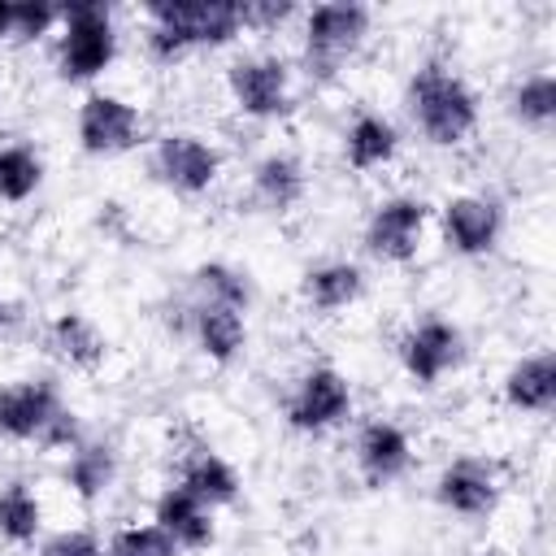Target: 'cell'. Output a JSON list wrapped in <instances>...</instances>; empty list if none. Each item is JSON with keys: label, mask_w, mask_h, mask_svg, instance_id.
Returning a JSON list of instances; mask_svg holds the SVG:
<instances>
[{"label": "cell", "mask_w": 556, "mask_h": 556, "mask_svg": "<svg viewBox=\"0 0 556 556\" xmlns=\"http://www.w3.org/2000/svg\"><path fill=\"white\" fill-rule=\"evenodd\" d=\"M65 395L52 378H13L0 387V439L43 443L48 426L65 413Z\"/></svg>", "instance_id": "12"}, {"label": "cell", "mask_w": 556, "mask_h": 556, "mask_svg": "<svg viewBox=\"0 0 556 556\" xmlns=\"http://www.w3.org/2000/svg\"><path fill=\"white\" fill-rule=\"evenodd\" d=\"M148 52L156 61H178L195 48H226L243 35L239 0H156L143 9Z\"/></svg>", "instance_id": "2"}, {"label": "cell", "mask_w": 556, "mask_h": 556, "mask_svg": "<svg viewBox=\"0 0 556 556\" xmlns=\"http://www.w3.org/2000/svg\"><path fill=\"white\" fill-rule=\"evenodd\" d=\"M61 26V4H48V0H13V39L30 43V39H43Z\"/></svg>", "instance_id": "29"}, {"label": "cell", "mask_w": 556, "mask_h": 556, "mask_svg": "<svg viewBox=\"0 0 556 556\" xmlns=\"http://www.w3.org/2000/svg\"><path fill=\"white\" fill-rule=\"evenodd\" d=\"M0 326H4V304H0Z\"/></svg>", "instance_id": "33"}, {"label": "cell", "mask_w": 556, "mask_h": 556, "mask_svg": "<svg viewBox=\"0 0 556 556\" xmlns=\"http://www.w3.org/2000/svg\"><path fill=\"white\" fill-rule=\"evenodd\" d=\"M465 361V330L439 313L413 321L400 334V365L417 387H439Z\"/></svg>", "instance_id": "9"}, {"label": "cell", "mask_w": 556, "mask_h": 556, "mask_svg": "<svg viewBox=\"0 0 556 556\" xmlns=\"http://www.w3.org/2000/svg\"><path fill=\"white\" fill-rule=\"evenodd\" d=\"M400 152V130L391 117L374 113V109H361L348 130H343V161L356 169V174H369V169H382L391 165Z\"/></svg>", "instance_id": "22"}, {"label": "cell", "mask_w": 556, "mask_h": 556, "mask_svg": "<svg viewBox=\"0 0 556 556\" xmlns=\"http://www.w3.org/2000/svg\"><path fill=\"white\" fill-rule=\"evenodd\" d=\"M104 556H178V547L152 521H143V526L113 530L109 543H104Z\"/></svg>", "instance_id": "28"}, {"label": "cell", "mask_w": 556, "mask_h": 556, "mask_svg": "<svg viewBox=\"0 0 556 556\" xmlns=\"http://www.w3.org/2000/svg\"><path fill=\"white\" fill-rule=\"evenodd\" d=\"M426 226H430V204L421 195H387L369 208L365 217V252L374 261H387V265H408L417 252H421V239H426Z\"/></svg>", "instance_id": "7"}, {"label": "cell", "mask_w": 556, "mask_h": 556, "mask_svg": "<svg viewBox=\"0 0 556 556\" xmlns=\"http://www.w3.org/2000/svg\"><path fill=\"white\" fill-rule=\"evenodd\" d=\"M352 460H356V473L369 486H391L413 465V439L400 421L369 417V421H361V430L352 439Z\"/></svg>", "instance_id": "14"}, {"label": "cell", "mask_w": 556, "mask_h": 556, "mask_svg": "<svg viewBox=\"0 0 556 556\" xmlns=\"http://www.w3.org/2000/svg\"><path fill=\"white\" fill-rule=\"evenodd\" d=\"M182 491H191L195 500H204L208 508H230L243 491L239 482V469L208 443H195L191 452L178 456V478H174Z\"/></svg>", "instance_id": "18"}, {"label": "cell", "mask_w": 556, "mask_h": 556, "mask_svg": "<svg viewBox=\"0 0 556 556\" xmlns=\"http://www.w3.org/2000/svg\"><path fill=\"white\" fill-rule=\"evenodd\" d=\"M300 295L313 313L334 317L365 295V269L356 261H321L300 278Z\"/></svg>", "instance_id": "20"}, {"label": "cell", "mask_w": 556, "mask_h": 556, "mask_svg": "<svg viewBox=\"0 0 556 556\" xmlns=\"http://www.w3.org/2000/svg\"><path fill=\"white\" fill-rule=\"evenodd\" d=\"M217 508H208L204 500H195L191 491H182L178 482H169L156 504H152V526L178 547V552H204L217 539Z\"/></svg>", "instance_id": "15"}, {"label": "cell", "mask_w": 556, "mask_h": 556, "mask_svg": "<svg viewBox=\"0 0 556 556\" xmlns=\"http://www.w3.org/2000/svg\"><path fill=\"white\" fill-rule=\"evenodd\" d=\"M39 556H104V543H100L96 530L70 526V530H56V534L39 539Z\"/></svg>", "instance_id": "30"}, {"label": "cell", "mask_w": 556, "mask_h": 556, "mask_svg": "<svg viewBox=\"0 0 556 556\" xmlns=\"http://www.w3.org/2000/svg\"><path fill=\"white\" fill-rule=\"evenodd\" d=\"M226 91H230V104L252 122H278L295 109L291 65L274 52H248V56L230 61Z\"/></svg>", "instance_id": "5"}, {"label": "cell", "mask_w": 556, "mask_h": 556, "mask_svg": "<svg viewBox=\"0 0 556 556\" xmlns=\"http://www.w3.org/2000/svg\"><path fill=\"white\" fill-rule=\"evenodd\" d=\"M508 113H513L517 126H526V130H534V135L552 130V122H556V74H552V70L526 74V78L508 91Z\"/></svg>", "instance_id": "26"}, {"label": "cell", "mask_w": 556, "mask_h": 556, "mask_svg": "<svg viewBox=\"0 0 556 556\" xmlns=\"http://www.w3.org/2000/svg\"><path fill=\"white\" fill-rule=\"evenodd\" d=\"M152 178L174 195H204L222 178V152L195 130H169L152 143Z\"/></svg>", "instance_id": "8"}, {"label": "cell", "mask_w": 556, "mask_h": 556, "mask_svg": "<svg viewBox=\"0 0 556 556\" xmlns=\"http://www.w3.org/2000/svg\"><path fill=\"white\" fill-rule=\"evenodd\" d=\"M500 395L513 413H530V417L552 413V404H556V352L539 348V352L513 361L504 382H500Z\"/></svg>", "instance_id": "19"}, {"label": "cell", "mask_w": 556, "mask_h": 556, "mask_svg": "<svg viewBox=\"0 0 556 556\" xmlns=\"http://www.w3.org/2000/svg\"><path fill=\"white\" fill-rule=\"evenodd\" d=\"M187 339L213 365H235L248 348V313L222 304H187Z\"/></svg>", "instance_id": "16"}, {"label": "cell", "mask_w": 556, "mask_h": 556, "mask_svg": "<svg viewBox=\"0 0 556 556\" xmlns=\"http://www.w3.org/2000/svg\"><path fill=\"white\" fill-rule=\"evenodd\" d=\"M43 182V156L30 143H0V200L26 204Z\"/></svg>", "instance_id": "27"}, {"label": "cell", "mask_w": 556, "mask_h": 556, "mask_svg": "<svg viewBox=\"0 0 556 556\" xmlns=\"http://www.w3.org/2000/svg\"><path fill=\"white\" fill-rule=\"evenodd\" d=\"M187 304H222V308H239L248 313L252 304V282L239 265L230 261H200L187 274Z\"/></svg>", "instance_id": "23"}, {"label": "cell", "mask_w": 556, "mask_h": 556, "mask_svg": "<svg viewBox=\"0 0 556 556\" xmlns=\"http://www.w3.org/2000/svg\"><path fill=\"white\" fill-rule=\"evenodd\" d=\"M417 135L434 148H456L478 130V91L447 61H421L404 91Z\"/></svg>", "instance_id": "1"}, {"label": "cell", "mask_w": 556, "mask_h": 556, "mask_svg": "<svg viewBox=\"0 0 556 556\" xmlns=\"http://www.w3.org/2000/svg\"><path fill=\"white\" fill-rule=\"evenodd\" d=\"M117 56V26L113 9L100 0L61 4L56 26V74L65 83H96Z\"/></svg>", "instance_id": "3"}, {"label": "cell", "mask_w": 556, "mask_h": 556, "mask_svg": "<svg viewBox=\"0 0 556 556\" xmlns=\"http://www.w3.org/2000/svg\"><path fill=\"white\" fill-rule=\"evenodd\" d=\"M374 13L356 0H326L313 4L304 13V30H300V52H304V70L313 78H334L369 39Z\"/></svg>", "instance_id": "4"}, {"label": "cell", "mask_w": 556, "mask_h": 556, "mask_svg": "<svg viewBox=\"0 0 556 556\" xmlns=\"http://www.w3.org/2000/svg\"><path fill=\"white\" fill-rule=\"evenodd\" d=\"M248 191L261 213H291L308 191V169L295 152L274 148V152L256 156V165L248 174Z\"/></svg>", "instance_id": "17"}, {"label": "cell", "mask_w": 556, "mask_h": 556, "mask_svg": "<svg viewBox=\"0 0 556 556\" xmlns=\"http://www.w3.org/2000/svg\"><path fill=\"white\" fill-rule=\"evenodd\" d=\"M43 348L56 361H65L70 369H96L104 361V352H109V339H104V330L87 313L65 308V313H56L43 326Z\"/></svg>", "instance_id": "21"}, {"label": "cell", "mask_w": 556, "mask_h": 556, "mask_svg": "<svg viewBox=\"0 0 556 556\" xmlns=\"http://www.w3.org/2000/svg\"><path fill=\"white\" fill-rule=\"evenodd\" d=\"M287 426L300 434H326L352 417V382L334 365H313L304 369L291 391H287Z\"/></svg>", "instance_id": "6"}, {"label": "cell", "mask_w": 556, "mask_h": 556, "mask_svg": "<svg viewBox=\"0 0 556 556\" xmlns=\"http://www.w3.org/2000/svg\"><path fill=\"white\" fill-rule=\"evenodd\" d=\"M113 478H117V452H113L109 443L83 439L78 447L65 452V486H70L83 504L100 500V495L113 486Z\"/></svg>", "instance_id": "24"}, {"label": "cell", "mask_w": 556, "mask_h": 556, "mask_svg": "<svg viewBox=\"0 0 556 556\" xmlns=\"http://www.w3.org/2000/svg\"><path fill=\"white\" fill-rule=\"evenodd\" d=\"M0 539L9 547H30L43 539V500L30 482H4L0 486Z\"/></svg>", "instance_id": "25"}, {"label": "cell", "mask_w": 556, "mask_h": 556, "mask_svg": "<svg viewBox=\"0 0 556 556\" xmlns=\"http://www.w3.org/2000/svg\"><path fill=\"white\" fill-rule=\"evenodd\" d=\"M291 13H295L291 0H243V4H239L243 30H274V26H282Z\"/></svg>", "instance_id": "31"}, {"label": "cell", "mask_w": 556, "mask_h": 556, "mask_svg": "<svg viewBox=\"0 0 556 556\" xmlns=\"http://www.w3.org/2000/svg\"><path fill=\"white\" fill-rule=\"evenodd\" d=\"M13 39V0H0V43Z\"/></svg>", "instance_id": "32"}, {"label": "cell", "mask_w": 556, "mask_h": 556, "mask_svg": "<svg viewBox=\"0 0 556 556\" xmlns=\"http://www.w3.org/2000/svg\"><path fill=\"white\" fill-rule=\"evenodd\" d=\"M500 235H504V208L495 195L460 191L439 208V239L452 256L465 261L491 256L500 248Z\"/></svg>", "instance_id": "10"}, {"label": "cell", "mask_w": 556, "mask_h": 556, "mask_svg": "<svg viewBox=\"0 0 556 556\" xmlns=\"http://www.w3.org/2000/svg\"><path fill=\"white\" fill-rule=\"evenodd\" d=\"M139 130H143L139 109L117 91H87L74 117V135L87 156H122L139 143Z\"/></svg>", "instance_id": "11"}, {"label": "cell", "mask_w": 556, "mask_h": 556, "mask_svg": "<svg viewBox=\"0 0 556 556\" xmlns=\"http://www.w3.org/2000/svg\"><path fill=\"white\" fill-rule=\"evenodd\" d=\"M504 495V482H500V465L486 460V456H456L439 469L434 478V500L443 513L452 517H465V521H478V517H491L495 504Z\"/></svg>", "instance_id": "13"}]
</instances>
